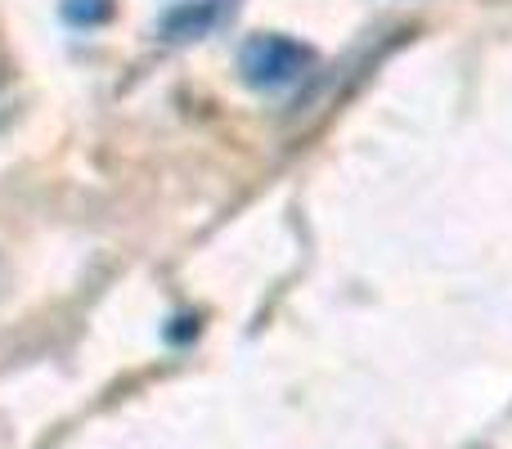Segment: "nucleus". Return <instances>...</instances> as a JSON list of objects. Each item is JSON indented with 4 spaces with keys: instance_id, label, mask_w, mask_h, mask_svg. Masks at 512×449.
Masks as SVG:
<instances>
[{
    "instance_id": "1",
    "label": "nucleus",
    "mask_w": 512,
    "mask_h": 449,
    "mask_svg": "<svg viewBox=\"0 0 512 449\" xmlns=\"http://www.w3.org/2000/svg\"><path fill=\"white\" fill-rule=\"evenodd\" d=\"M315 63L310 45L292 41V36H256V41L243 50V72H248L252 86L265 90H283L292 81H301Z\"/></svg>"
},
{
    "instance_id": "2",
    "label": "nucleus",
    "mask_w": 512,
    "mask_h": 449,
    "mask_svg": "<svg viewBox=\"0 0 512 449\" xmlns=\"http://www.w3.org/2000/svg\"><path fill=\"white\" fill-rule=\"evenodd\" d=\"M216 18H221V0H189V5H176L158 18V32L167 41H194V36L212 32Z\"/></svg>"
},
{
    "instance_id": "3",
    "label": "nucleus",
    "mask_w": 512,
    "mask_h": 449,
    "mask_svg": "<svg viewBox=\"0 0 512 449\" xmlns=\"http://www.w3.org/2000/svg\"><path fill=\"white\" fill-rule=\"evenodd\" d=\"M63 18L77 27H99L113 18V0H63Z\"/></svg>"
}]
</instances>
